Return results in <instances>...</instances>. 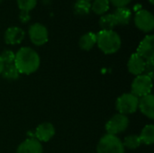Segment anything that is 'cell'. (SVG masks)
<instances>
[{"label":"cell","mask_w":154,"mask_h":153,"mask_svg":"<svg viewBox=\"0 0 154 153\" xmlns=\"http://www.w3.org/2000/svg\"><path fill=\"white\" fill-rule=\"evenodd\" d=\"M39 54L30 47L21 48L15 54L14 66L20 74L30 75L35 72L40 66Z\"/></svg>","instance_id":"cell-1"},{"label":"cell","mask_w":154,"mask_h":153,"mask_svg":"<svg viewBox=\"0 0 154 153\" xmlns=\"http://www.w3.org/2000/svg\"><path fill=\"white\" fill-rule=\"evenodd\" d=\"M97 44L104 53L113 54L119 50L122 41L116 32L102 30L97 34Z\"/></svg>","instance_id":"cell-2"},{"label":"cell","mask_w":154,"mask_h":153,"mask_svg":"<svg viewBox=\"0 0 154 153\" xmlns=\"http://www.w3.org/2000/svg\"><path fill=\"white\" fill-rule=\"evenodd\" d=\"M97 153H125V147L116 135L106 134L98 142Z\"/></svg>","instance_id":"cell-3"},{"label":"cell","mask_w":154,"mask_h":153,"mask_svg":"<svg viewBox=\"0 0 154 153\" xmlns=\"http://www.w3.org/2000/svg\"><path fill=\"white\" fill-rule=\"evenodd\" d=\"M139 98L132 93L123 94L116 100V106L117 111L122 115H130L135 113L138 109Z\"/></svg>","instance_id":"cell-4"},{"label":"cell","mask_w":154,"mask_h":153,"mask_svg":"<svg viewBox=\"0 0 154 153\" xmlns=\"http://www.w3.org/2000/svg\"><path fill=\"white\" fill-rule=\"evenodd\" d=\"M152 89V78L143 74L137 76L132 83V94L138 98L151 94Z\"/></svg>","instance_id":"cell-5"},{"label":"cell","mask_w":154,"mask_h":153,"mask_svg":"<svg viewBox=\"0 0 154 153\" xmlns=\"http://www.w3.org/2000/svg\"><path fill=\"white\" fill-rule=\"evenodd\" d=\"M129 126V119L126 115L122 114L115 115L106 124L107 134L116 135L125 132Z\"/></svg>","instance_id":"cell-6"},{"label":"cell","mask_w":154,"mask_h":153,"mask_svg":"<svg viewBox=\"0 0 154 153\" xmlns=\"http://www.w3.org/2000/svg\"><path fill=\"white\" fill-rule=\"evenodd\" d=\"M29 37L31 41L37 46L43 45L48 41L49 39V32L47 28L39 23H33L29 28Z\"/></svg>","instance_id":"cell-7"},{"label":"cell","mask_w":154,"mask_h":153,"mask_svg":"<svg viewBox=\"0 0 154 153\" xmlns=\"http://www.w3.org/2000/svg\"><path fill=\"white\" fill-rule=\"evenodd\" d=\"M134 23L143 32H150L154 28L153 14L147 10H139L134 15Z\"/></svg>","instance_id":"cell-8"},{"label":"cell","mask_w":154,"mask_h":153,"mask_svg":"<svg viewBox=\"0 0 154 153\" xmlns=\"http://www.w3.org/2000/svg\"><path fill=\"white\" fill-rule=\"evenodd\" d=\"M144 60H153L154 59V36L152 34L146 35L140 42L137 52Z\"/></svg>","instance_id":"cell-9"},{"label":"cell","mask_w":154,"mask_h":153,"mask_svg":"<svg viewBox=\"0 0 154 153\" xmlns=\"http://www.w3.org/2000/svg\"><path fill=\"white\" fill-rule=\"evenodd\" d=\"M55 134V128L51 123H42L37 126L34 136L40 142H49Z\"/></svg>","instance_id":"cell-10"},{"label":"cell","mask_w":154,"mask_h":153,"mask_svg":"<svg viewBox=\"0 0 154 153\" xmlns=\"http://www.w3.org/2000/svg\"><path fill=\"white\" fill-rule=\"evenodd\" d=\"M16 153H42V145L35 138H28L17 148Z\"/></svg>","instance_id":"cell-11"},{"label":"cell","mask_w":154,"mask_h":153,"mask_svg":"<svg viewBox=\"0 0 154 153\" xmlns=\"http://www.w3.org/2000/svg\"><path fill=\"white\" fill-rule=\"evenodd\" d=\"M24 38V32L22 28L17 26H12L9 27L4 35V39L5 43L14 45L22 42V41Z\"/></svg>","instance_id":"cell-12"},{"label":"cell","mask_w":154,"mask_h":153,"mask_svg":"<svg viewBox=\"0 0 154 153\" xmlns=\"http://www.w3.org/2000/svg\"><path fill=\"white\" fill-rule=\"evenodd\" d=\"M138 108L148 118L154 119V96L151 93L139 99Z\"/></svg>","instance_id":"cell-13"},{"label":"cell","mask_w":154,"mask_h":153,"mask_svg":"<svg viewBox=\"0 0 154 153\" xmlns=\"http://www.w3.org/2000/svg\"><path fill=\"white\" fill-rule=\"evenodd\" d=\"M144 65H145V60L143 58H141L137 53L133 54L130 57L127 63L129 72L135 76H139L143 73Z\"/></svg>","instance_id":"cell-14"},{"label":"cell","mask_w":154,"mask_h":153,"mask_svg":"<svg viewBox=\"0 0 154 153\" xmlns=\"http://www.w3.org/2000/svg\"><path fill=\"white\" fill-rule=\"evenodd\" d=\"M114 15L116 19L117 24H121V25L128 24L132 19V12L126 6L125 7H118L115 11Z\"/></svg>","instance_id":"cell-15"},{"label":"cell","mask_w":154,"mask_h":153,"mask_svg":"<svg viewBox=\"0 0 154 153\" xmlns=\"http://www.w3.org/2000/svg\"><path fill=\"white\" fill-rule=\"evenodd\" d=\"M97 43V34L89 32L82 35L79 39V45L84 50H90Z\"/></svg>","instance_id":"cell-16"},{"label":"cell","mask_w":154,"mask_h":153,"mask_svg":"<svg viewBox=\"0 0 154 153\" xmlns=\"http://www.w3.org/2000/svg\"><path fill=\"white\" fill-rule=\"evenodd\" d=\"M141 139L142 143H144L146 145H151L154 142V125L153 124H148L144 126V128L142 130L141 135L139 136Z\"/></svg>","instance_id":"cell-17"},{"label":"cell","mask_w":154,"mask_h":153,"mask_svg":"<svg viewBox=\"0 0 154 153\" xmlns=\"http://www.w3.org/2000/svg\"><path fill=\"white\" fill-rule=\"evenodd\" d=\"M99 25L104 31H111L113 28L117 25L116 19L114 15V14H104L100 20H99Z\"/></svg>","instance_id":"cell-18"},{"label":"cell","mask_w":154,"mask_h":153,"mask_svg":"<svg viewBox=\"0 0 154 153\" xmlns=\"http://www.w3.org/2000/svg\"><path fill=\"white\" fill-rule=\"evenodd\" d=\"M91 4L86 0H77L74 5V13L77 15H86L90 12Z\"/></svg>","instance_id":"cell-19"},{"label":"cell","mask_w":154,"mask_h":153,"mask_svg":"<svg viewBox=\"0 0 154 153\" xmlns=\"http://www.w3.org/2000/svg\"><path fill=\"white\" fill-rule=\"evenodd\" d=\"M3 78L8 80H15L19 78L20 73L18 72L17 69L15 68L14 64H7L5 66V69L1 74Z\"/></svg>","instance_id":"cell-20"},{"label":"cell","mask_w":154,"mask_h":153,"mask_svg":"<svg viewBox=\"0 0 154 153\" xmlns=\"http://www.w3.org/2000/svg\"><path fill=\"white\" fill-rule=\"evenodd\" d=\"M141 144H142V142H141L140 137L138 135H135V134L126 136L123 142L124 147L130 149V150H135L138 147H140Z\"/></svg>","instance_id":"cell-21"},{"label":"cell","mask_w":154,"mask_h":153,"mask_svg":"<svg viewBox=\"0 0 154 153\" xmlns=\"http://www.w3.org/2000/svg\"><path fill=\"white\" fill-rule=\"evenodd\" d=\"M91 9L97 14H104L109 9L108 0H94L91 5Z\"/></svg>","instance_id":"cell-22"},{"label":"cell","mask_w":154,"mask_h":153,"mask_svg":"<svg viewBox=\"0 0 154 153\" xmlns=\"http://www.w3.org/2000/svg\"><path fill=\"white\" fill-rule=\"evenodd\" d=\"M18 7L21 11H31L32 10L37 4V0H16Z\"/></svg>","instance_id":"cell-23"},{"label":"cell","mask_w":154,"mask_h":153,"mask_svg":"<svg viewBox=\"0 0 154 153\" xmlns=\"http://www.w3.org/2000/svg\"><path fill=\"white\" fill-rule=\"evenodd\" d=\"M0 57L2 58V60H3V61L5 62V65H7V64H14L15 54L12 50H4L2 52Z\"/></svg>","instance_id":"cell-24"},{"label":"cell","mask_w":154,"mask_h":153,"mask_svg":"<svg viewBox=\"0 0 154 153\" xmlns=\"http://www.w3.org/2000/svg\"><path fill=\"white\" fill-rule=\"evenodd\" d=\"M143 72L145 73L144 75L150 77L152 78L154 72V61L153 60H145V65H144V70Z\"/></svg>","instance_id":"cell-25"},{"label":"cell","mask_w":154,"mask_h":153,"mask_svg":"<svg viewBox=\"0 0 154 153\" xmlns=\"http://www.w3.org/2000/svg\"><path fill=\"white\" fill-rule=\"evenodd\" d=\"M113 5L118 7H125L128 4L132 2V0H108Z\"/></svg>","instance_id":"cell-26"},{"label":"cell","mask_w":154,"mask_h":153,"mask_svg":"<svg viewBox=\"0 0 154 153\" xmlns=\"http://www.w3.org/2000/svg\"><path fill=\"white\" fill-rule=\"evenodd\" d=\"M19 17H20V19H21V21L23 23H26V22H28L30 20V14L27 11H21Z\"/></svg>","instance_id":"cell-27"},{"label":"cell","mask_w":154,"mask_h":153,"mask_svg":"<svg viewBox=\"0 0 154 153\" xmlns=\"http://www.w3.org/2000/svg\"><path fill=\"white\" fill-rule=\"evenodd\" d=\"M5 62L3 61L2 58L0 57V75H1L2 72H3V70H4V69H5Z\"/></svg>","instance_id":"cell-28"},{"label":"cell","mask_w":154,"mask_h":153,"mask_svg":"<svg viewBox=\"0 0 154 153\" xmlns=\"http://www.w3.org/2000/svg\"><path fill=\"white\" fill-rule=\"evenodd\" d=\"M149 2H150L151 5H153L154 4V0H149Z\"/></svg>","instance_id":"cell-29"},{"label":"cell","mask_w":154,"mask_h":153,"mask_svg":"<svg viewBox=\"0 0 154 153\" xmlns=\"http://www.w3.org/2000/svg\"><path fill=\"white\" fill-rule=\"evenodd\" d=\"M86 1H88V2H90V1H91V0H86Z\"/></svg>","instance_id":"cell-30"},{"label":"cell","mask_w":154,"mask_h":153,"mask_svg":"<svg viewBox=\"0 0 154 153\" xmlns=\"http://www.w3.org/2000/svg\"><path fill=\"white\" fill-rule=\"evenodd\" d=\"M1 2H2V0H0V4H1Z\"/></svg>","instance_id":"cell-31"}]
</instances>
